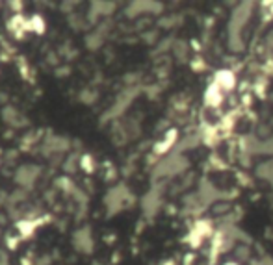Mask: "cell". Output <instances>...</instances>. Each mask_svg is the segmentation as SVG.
I'll list each match as a JSON object with an SVG mask.
<instances>
[{
  "label": "cell",
  "mask_w": 273,
  "mask_h": 265,
  "mask_svg": "<svg viewBox=\"0 0 273 265\" xmlns=\"http://www.w3.org/2000/svg\"><path fill=\"white\" fill-rule=\"evenodd\" d=\"M223 102H225V93L221 91V87L210 82L205 91V106L208 110H217Z\"/></svg>",
  "instance_id": "obj_1"
},
{
  "label": "cell",
  "mask_w": 273,
  "mask_h": 265,
  "mask_svg": "<svg viewBox=\"0 0 273 265\" xmlns=\"http://www.w3.org/2000/svg\"><path fill=\"white\" fill-rule=\"evenodd\" d=\"M214 84L221 87L223 93H231L236 87V75L233 69H219L214 75Z\"/></svg>",
  "instance_id": "obj_2"
},
{
  "label": "cell",
  "mask_w": 273,
  "mask_h": 265,
  "mask_svg": "<svg viewBox=\"0 0 273 265\" xmlns=\"http://www.w3.org/2000/svg\"><path fill=\"white\" fill-rule=\"evenodd\" d=\"M176 139H178V130H176V128H171L169 132L164 136V139H162L160 143H156L154 152H156V154H165V152L176 143Z\"/></svg>",
  "instance_id": "obj_3"
},
{
  "label": "cell",
  "mask_w": 273,
  "mask_h": 265,
  "mask_svg": "<svg viewBox=\"0 0 273 265\" xmlns=\"http://www.w3.org/2000/svg\"><path fill=\"white\" fill-rule=\"evenodd\" d=\"M192 69L194 71H205V61L201 58H195L194 61H192Z\"/></svg>",
  "instance_id": "obj_4"
},
{
  "label": "cell",
  "mask_w": 273,
  "mask_h": 265,
  "mask_svg": "<svg viewBox=\"0 0 273 265\" xmlns=\"http://www.w3.org/2000/svg\"><path fill=\"white\" fill-rule=\"evenodd\" d=\"M223 265H240V263H238V261H225Z\"/></svg>",
  "instance_id": "obj_5"
},
{
  "label": "cell",
  "mask_w": 273,
  "mask_h": 265,
  "mask_svg": "<svg viewBox=\"0 0 273 265\" xmlns=\"http://www.w3.org/2000/svg\"><path fill=\"white\" fill-rule=\"evenodd\" d=\"M164 265H175V261H173V259H169V261H165Z\"/></svg>",
  "instance_id": "obj_6"
}]
</instances>
